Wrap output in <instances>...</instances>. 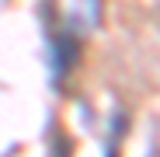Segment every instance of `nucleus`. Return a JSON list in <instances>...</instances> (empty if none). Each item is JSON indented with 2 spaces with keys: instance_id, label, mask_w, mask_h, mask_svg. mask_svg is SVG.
<instances>
[{
  "instance_id": "1",
  "label": "nucleus",
  "mask_w": 160,
  "mask_h": 157,
  "mask_svg": "<svg viewBox=\"0 0 160 157\" xmlns=\"http://www.w3.org/2000/svg\"><path fill=\"white\" fill-rule=\"evenodd\" d=\"M104 0H59V18H63V35L84 39L98 28Z\"/></svg>"
},
{
  "instance_id": "2",
  "label": "nucleus",
  "mask_w": 160,
  "mask_h": 157,
  "mask_svg": "<svg viewBox=\"0 0 160 157\" xmlns=\"http://www.w3.org/2000/svg\"><path fill=\"white\" fill-rule=\"evenodd\" d=\"M108 157H115V143H108Z\"/></svg>"
}]
</instances>
